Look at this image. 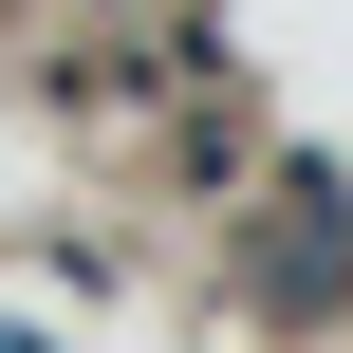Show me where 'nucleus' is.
<instances>
[{"instance_id": "1", "label": "nucleus", "mask_w": 353, "mask_h": 353, "mask_svg": "<svg viewBox=\"0 0 353 353\" xmlns=\"http://www.w3.org/2000/svg\"><path fill=\"white\" fill-rule=\"evenodd\" d=\"M353 279V223H335V186H298V223L261 242V298H335Z\"/></svg>"}]
</instances>
